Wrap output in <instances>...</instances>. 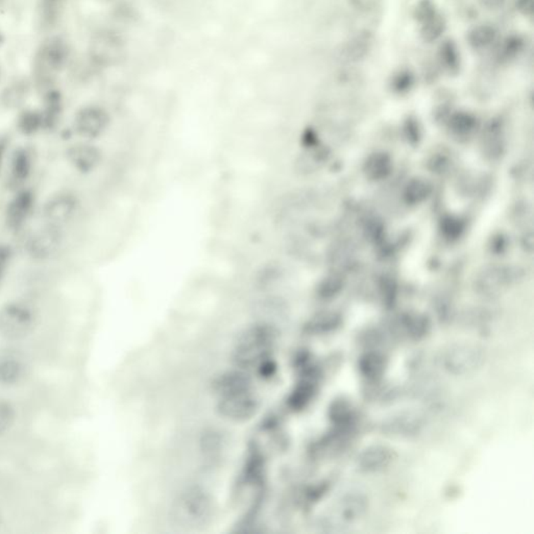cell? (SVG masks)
<instances>
[{
  "label": "cell",
  "mask_w": 534,
  "mask_h": 534,
  "mask_svg": "<svg viewBox=\"0 0 534 534\" xmlns=\"http://www.w3.org/2000/svg\"><path fill=\"white\" fill-rule=\"evenodd\" d=\"M275 333L271 326L256 324L240 336L235 349V361L242 367L261 363L275 342Z\"/></svg>",
  "instance_id": "cell-1"
},
{
  "label": "cell",
  "mask_w": 534,
  "mask_h": 534,
  "mask_svg": "<svg viewBox=\"0 0 534 534\" xmlns=\"http://www.w3.org/2000/svg\"><path fill=\"white\" fill-rule=\"evenodd\" d=\"M486 354L484 349L473 342H456L445 349L441 357L443 370L454 376L473 374L483 367Z\"/></svg>",
  "instance_id": "cell-2"
},
{
  "label": "cell",
  "mask_w": 534,
  "mask_h": 534,
  "mask_svg": "<svg viewBox=\"0 0 534 534\" xmlns=\"http://www.w3.org/2000/svg\"><path fill=\"white\" fill-rule=\"evenodd\" d=\"M69 49L65 41L53 38L43 43L34 58V75L41 85L49 84L66 66Z\"/></svg>",
  "instance_id": "cell-3"
},
{
  "label": "cell",
  "mask_w": 534,
  "mask_h": 534,
  "mask_svg": "<svg viewBox=\"0 0 534 534\" xmlns=\"http://www.w3.org/2000/svg\"><path fill=\"white\" fill-rule=\"evenodd\" d=\"M36 315L27 304L12 301L0 309V336L16 341L27 337L34 330Z\"/></svg>",
  "instance_id": "cell-4"
},
{
  "label": "cell",
  "mask_w": 534,
  "mask_h": 534,
  "mask_svg": "<svg viewBox=\"0 0 534 534\" xmlns=\"http://www.w3.org/2000/svg\"><path fill=\"white\" fill-rule=\"evenodd\" d=\"M367 510L368 499L365 494L359 492L344 494L336 502L328 526L332 527L333 531H344L365 518Z\"/></svg>",
  "instance_id": "cell-5"
},
{
  "label": "cell",
  "mask_w": 534,
  "mask_h": 534,
  "mask_svg": "<svg viewBox=\"0 0 534 534\" xmlns=\"http://www.w3.org/2000/svg\"><path fill=\"white\" fill-rule=\"evenodd\" d=\"M79 200L74 193L62 191L49 197L43 208V221L49 227L62 230L77 216Z\"/></svg>",
  "instance_id": "cell-6"
},
{
  "label": "cell",
  "mask_w": 534,
  "mask_h": 534,
  "mask_svg": "<svg viewBox=\"0 0 534 534\" xmlns=\"http://www.w3.org/2000/svg\"><path fill=\"white\" fill-rule=\"evenodd\" d=\"M63 242L62 230L45 225L27 239V252L34 260H48L59 253Z\"/></svg>",
  "instance_id": "cell-7"
},
{
  "label": "cell",
  "mask_w": 534,
  "mask_h": 534,
  "mask_svg": "<svg viewBox=\"0 0 534 534\" xmlns=\"http://www.w3.org/2000/svg\"><path fill=\"white\" fill-rule=\"evenodd\" d=\"M425 424V417L419 411L404 410L384 419L381 431L387 436L409 438L421 434Z\"/></svg>",
  "instance_id": "cell-8"
},
{
  "label": "cell",
  "mask_w": 534,
  "mask_h": 534,
  "mask_svg": "<svg viewBox=\"0 0 534 534\" xmlns=\"http://www.w3.org/2000/svg\"><path fill=\"white\" fill-rule=\"evenodd\" d=\"M109 122V115L103 108L86 105L75 115L74 129L82 137L96 139L107 130Z\"/></svg>",
  "instance_id": "cell-9"
},
{
  "label": "cell",
  "mask_w": 534,
  "mask_h": 534,
  "mask_svg": "<svg viewBox=\"0 0 534 534\" xmlns=\"http://www.w3.org/2000/svg\"><path fill=\"white\" fill-rule=\"evenodd\" d=\"M397 458L395 450L384 445H372L365 448L356 458V467L363 474H377L384 471Z\"/></svg>",
  "instance_id": "cell-10"
},
{
  "label": "cell",
  "mask_w": 534,
  "mask_h": 534,
  "mask_svg": "<svg viewBox=\"0 0 534 534\" xmlns=\"http://www.w3.org/2000/svg\"><path fill=\"white\" fill-rule=\"evenodd\" d=\"M36 197L30 189H21L8 202L6 211V223L8 229L19 231L32 216Z\"/></svg>",
  "instance_id": "cell-11"
},
{
  "label": "cell",
  "mask_w": 534,
  "mask_h": 534,
  "mask_svg": "<svg viewBox=\"0 0 534 534\" xmlns=\"http://www.w3.org/2000/svg\"><path fill=\"white\" fill-rule=\"evenodd\" d=\"M257 402L249 389L221 396L219 410L223 417L234 421H245L255 413Z\"/></svg>",
  "instance_id": "cell-12"
},
{
  "label": "cell",
  "mask_w": 534,
  "mask_h": 534,
  "mask_svg": "<svg viewBox=\"0 0 534 534\" xmlns=\"http://www.w3.org/2000/svg\"><path fill=\"white\" fill-rule=\"evenodd\" d=\"M27 365L21 353L13 350L0 351V384L15 385L27 375Z\"/></svg>",
  "instance_id": "cell-13"
},
{
  "label": "cell",
  "mask_w": 534,
  "mask_h": 534,
  "mask_svg": "<svg viewBox=\"0 0 534 534\" xmlns=\"http://www.w3.org/2000/svg\"><path fill=\"white\" fill-rule=\"evenodd\" d=\"M122 45L119 40L109 32L96 34L90 45L91 59L98 65H110L119 57Z\"/></svg>",
  "instance_id": "cell-14"
},
{
  "label": "cell",
  "mask_w": 534,
  "mask_h": 534,
  "mask_svg": "<svg viewBox=\"0 0 534 534\" xmlns=\"http://www.w3.org/2000/svg\"><path fill=\"white\" fill-rule=\"evenodd\" d=\"M375 45L374 34L360 31L351 36L340 48V57L348 63H358L367 59Z\"/></svg>",
  "instance_id": "cell-15"
},
{
  "label": "cell",
  "mask_w": 534,
  "mask_h": 534,
  "mask_svg": "<svg viewBox=\"0 0 534 534\" xmlns=\"http://www.w3.org/2000/svg\"><path fill=\"white\" fill-rule=\"evenodd\" d=\"M34 162V152L31 148H19L15 150L8 168V185L12 188H19L29 180L33 172Z\"/></svg>",
  "instance_id": "cell-16"
},
{
  "label": "cell",
  "mask_w": 534,
  "mask_h": 534,
  "mask_svg": "<svg viewBox=\"0 0 534 534\" xmlns=\"http://www.w3.org/2000/svg\"><path fill=\"white\" fill-rule=\"evenodd\" d=\"M67 160L77 171L88 174L100 165L101 152L91 144H75L67 150Z\"/></svg>",
  "instance_id": "cell-17"
},
{
  "label": "cell",
  "mask_w": 534,
  "mask_h": 534,
  "mask_svg": "<svg viewBox=\"0 0 534 534\" xmlns=\"http://www.w3.org/2000/svg\"><path fill=\"white\" fill-rule=\"evenodd\" d=\"M386 358L377 351L365 353L358 360L359 372L370 381L380 380L386 372Z\"/></svg>",
  "instance_id": "cell-18"
},
{
  "label": "cell",
  "mask_w": 534,
  "mask_h": 534,
  "mask_svg": "<svg viewBox=\"0 0 534 534\" xmlns=\"http://www.w3.org/2000/svg\"><path fill=\"white\" fill-rule=\"evenodd\" d=\"M182 501L181 505L187 518L189 516L193 520H200V519L206 518L210 512V502L206 495L202 494V492L195 490V492L189 493Z\"/></svg>",
  "instance_id": "cell-19"
},
{
  "label": "cell",
  "mask_w": 534,
  "mask_h": 534,
  "mask_svg": "<svg viewBox=\"0 0 534 534\" xmlns=\"http://www.w3.org/2000/svg\"><path fill=\"white\" fill-rule=\"evenodd\" d=\"M329 419L336 427L348 429L355 419L352 403L342 397L334 400L329 407Z\"/></svg>",
  "instance_id": "cell-20"
},
{
  "label": "cell",
  "mask_w": 534,
  "mask_h": 534,
  "mask_svg": "<svg viewBox=\"0 0 534 534\" xmlns=\"http://www.w3.org/2000/svg\"><path fill=\"white\" fill-rule=\"evenodd\" d=\"M496 29L490 25H478L474 27L467 36L469 45L477 51L488 48L496 41Z\"/></svg>",
  "instance_id": "cell-21"
},
{
  "label": "cell",
  "mask_w": 534,
  "mask_h": 534,
  "mask_svg": "<svg viewBox=\"0 0 534 534\" xmlns=\"http://www.w3.org/2000/svg\"><path fill=\"white\" fill-rule=\"evenodd\" d=\"M445 27H447V25H445V18L441 15H439L438 13H436L434 16L430 17L427 20L421 23L419 33H421L423 41L427 43H432L438 40L443 36V34L445 33Z\"/></svg>",
  "instance_id": "cell-22"
},
{
  "label": "cell",
  "mask_w": 534,
  "mask_h": 534,
  "mask_svg": "<svg viewBox=\"0 0 534 534\" xmlns=\"http://www.w3.org/2000/svg\"><path fill=\"white\" fill-rule=\"evenodd\" d=\"M62 112V100L57 91H49L45 101V110L42 112L45 126H51L57 122Z\"/></svg>",
  "instance_id": "cell-23"
},
{
  "label": "cell",
  "mask_w": 534,
  "mask_h": 534,
  "mask_svg": "<svg viewBox=\"0 0 534 534\" xmlns=\"http://www.w3.org/2000/svg\"><path fill=\"white\" fill-rule=\"evenodd\" d=\"M403 324L405 332L410 339L421 340L429 333V323L423 316H409Z\"/></svg>",
  "instance_id": "cell-24"
},
{
  "label": "cell",
  "mask_w": 534,
  "mask_h": 534,
  "mask_svg": "<svg viewBox=\"0 0 534 534\" xmlns=\"http://www.w3.org/2000/svg\"><path fill=\"white\" fill-rule=\"evenodd\" d=\"M439 60L441 65L449 71H457L460 65V53L455 44L451 41L443 43L439 49Z\"/></svg>",
  "instance_id": "cell-25"
},
{
  "label": "cell",
  "mask_w": 534,
  "mask_h": 534,
  "mask_svg": "<svg viewBox=\"0 0 534 534\" xmlns=\"http://www.w3.org/2000/svg\"><path fill=\"white\" fill-rule=\"evenodd\" d=\"M44 126L42 113L36 111H27L19 117L18 128L25 135H32L38 132Z\"/></svg>",
  "instance_id": "cell-26"
},
{
  "label": "cell",
  "mask_w": 534,
  "mask_h": 534,
  "mask_svg": "<svg viewBox=\"0 0 534 534\" xmlns=\"http://www.w3.org/2000/svg\"><path fill=\"white\" fill-rule=\"evenodd\" d=\"M314 393H315V386L313 383L308 380L303 381L292 395V399H290L292 406L297 409L303 408L313 398Z\"/></svg>",
  "instance_id": "cell-27"
},
{
  "label": "cell",
  "mask_w": 534,
  "mask_h": 534,
  "mask_svg": "<svg viewBox=\"0 0 534 534\" xmlns=\"http://www.w3.org/2000/svg\"><path fill=\"white\" fill-rule=\"evenodd\" d=\"M339 322L334 315L318 316L308 325L307 329L310 333L322 334L335 330Z\"/></svg>",
  "instance_id": "cell-28"
},
{
  "label": "cell",
  "mask_w": 534,
  "mask_h": 534,
  "mask_svg": "<svg viewBox=\"0 0 534 534\" xmlns=\"http://www.w3.org/2000/svg\"><path fill=\"white\" fill-rule=\"evenodd\" d=\"M63 0H42L41 16L45 25H51L59 18Z\"/></svg>",
  "instance_id": "cell-29"
},
{
  "label": "cell",
  "mask_w": 534,
  "mask_h": 534,
  "mask_svg": "<svg viewBox=\"0 0 534 534\" xmlns=\"http://www.w3.org/2000/svg\"><path fill=\"white\" fill-rule=\"evenodd\" d=\"M27 89L22 84L17 83L4 91L2 100L8 107H16L25 100Z\"/></svg>",
  "instance_id": "cell-30"
},
{
  "label": "cell",
  "mask_w": 534,
  "mask_h": 534,
  "mask_svg": "<svg viewBox=\"0 0 534 534\" xmlns=\"http://www.w3.org/2000/svg\"><path fill=\"white\" fill-rule=\"evenodd\" d=\"M14 421V408L6 400H0V436L12 427Z\"/></svg>",
  "instance_id": "cell-31"
},
{
  "label": "cell",
  "mask_w": 534,
  "mask_h": 534,
  "mask_svg": "<svg viewBox=\"0 0 534 534\" xmlns=\"http://www.w3.org/2000/svg\"><path fill=\"white\" fill-rule=\"evenodd\" d=\"M436 13V8H435V4L432 0H421L415 8V17L417 22L421 25L422 22L427 20Z\"/></svg>",
  "instance_id": "cell-32"
},
{
  "label": "cell",
  "mask_w": 534,
  "mask_h": 534,
  "mask_svg": "<svg viewBox=\"0 0 534 534\" xmlns=\"http://www.w3.org/2000/svg\"><path fill=\"white\" fill-rule=\"evenodd\" d=\"M523 45H524V43H523V40L520 37H510L504 43L502 55L505 57V59H512V58L516 57L522 51Z\"/></svg>",
  "instance_id": "cell-33"
},
{
  "label": "cell",
  "mask_w": 534,
  "mask_h": 534,
  "mask_svg": "<svg viewBox=\"0 0 534 534\" xmlns=\"http://www.w3.org/2000/svg\"><path fill=\"white\" fill-rule=\"evenodd\" d=\"M349 6L359 14H367L380 6L382 0H346Z\"/></svg>",
  "instance_id": "cell-34"
},
{
  "label": "cell",
  "mask_w": 534,
  "mask_h": 534,
  "mask_svg": "<svg viewBox=\"0 0 534 534\" xmlns=\"http://www.w3.org/2000/svg\"><path fill=\"white\" fill-rule=\"evenodd\" d=\"M11 258H12V252L10 247L8 245H0V281L8 271Z\"/></svg>",
  "instance_id": "cell-35"
},
{
  "label": "cell",
  "mask_w": 534,
  "mask_h": 534,
  "mask_svg": "<svg viewBox=\"0 0 534 534\" xmlns=\"http://www.w3.org/2000/svg\"><path fill=\"white\" fill-rule=\"evenodd\" d=\"M516 8L524 16H531L533 13V0H516Z\"/></svg>",
  "instance_id": "cell-36"
},
{
  "label": "cell",
  "mask_w": 534,
  "mask_h": 534,
  "mask_svg": "<svg viewBox=\"0 0 534 534\" xmlns=\"http://www.w3.org/2000/svg\"><path fill=\"white\" fill-rule=\"evenodd\" d=\"M506 0H480L482 6L488 8V10H497V8H501Z\"/></svg>",
  "instance_id": "cell-37"
},
{
  "label": "cell",
  "mask_w": 534,
  "mask_h": 534,
  "mask_svg": "<svg viewBox=\"0 0 534 534\" xmlns=\"http://www.w3.org/2000/svg\"><path fill=\"white\" fill-rule=\"evenodd\" d=\"M6 150H8V139L1 137L0 138V167H1L2 162H4Z\"/></svg>",
  "instance_id": "cell-38"
},
{
  "label": "cell",
  "mask_w": 534,
  "mask_h": 534,
  "mask_svg": "<svg viewBox=\"0 0 534 534\" xmlns=\"http://www.w3.org/2000/svg\"><path fill=\"white\" fill-rule=\"evenodd\" d=\"M4 1H6V0H0V6H1L2 4H4Z\"/></svg>",
  "instance_id": "cell-39"
},
{
  "label": "cell",
  "mask_w": 534,
  "mask_h": 534,
  "mask_svg": "<svg viewBox=\"0 0 534 534\" xmlns=\"http://www.w3.org/2000/svg\"><path fill=\"white\" fill-rule=\"evenodd\" d=\"M0 40H1V37H0Z\"/></svg>",
  "instance_id": "cell-40"
}]
</instances>
